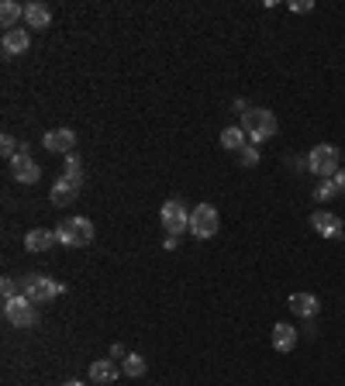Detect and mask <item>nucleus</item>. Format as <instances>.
Returning a JSON list of instances; mask_svg holds the SVG:
<instances>
[{"label":"nucleus","instance_id":"nucleus-1","mask_svg":"<svg viewBox=\"0 0 345 386\" xmlns=\"http://www.w3.org/2000/svg\"><path fill=\"white\" fill-rule=\"evenodd\" d=\"M242 131L249 135V145H262L266 138L276 135V118L266 107H252L249 114H242Z\"/></svg>","mask_w":345,"mask_h":386},{"label":"nucleus","instance_id":"nucleus-2","mask_svg":"<svg viewBox=\"0 0 345 386\" xmlns=\"http://www.w3.org/2000/svg\"><path fill=\"white\" fill-rule=\"evenodd\" d=\"M21 293H25L32 303H49V300H56L59 293H66V286L56 283V279H49L45 272H25V276H21Z\"/></svg>","mask_w":345,"mask_h":386},{"label":"nucleus","instance_id":"nucleus-3","mask_svg":"<svg viewBox=\"0 0 345 386\" xmlns=\"http://www.w3.org/2000/svg\"><path fill=\"white\" fill-rule=\"evenodd\" d=\"M342 156H338V149L335 145H314L311 152H307V166H311V173L314 176H321V180H331L342 166Z\"/></svg>","mask_w":345,"mask_h":386},{"label":"nucleus","instance_id":"nucleus-4","mask_svg":"<svg viewBox=\"0 0 345 386\" xmlns=\"http://www.w3.org/2000/svg\"><path fill=\"white\" fill-rule=\"evenodd\" d=\"M4 317L14 324V328H35L39 324V303H32L25 293L4 300Z\"/></svg>","mask_w":345,"mask_h":386},{"label":"nucleus","instance_id":"nucleus-5","mask_svg":"<svg viewBox=\"0 0 345 386\" xmlns=\"http://www.w3.org/2000/svg\"><path fill=\"white\" fill-rule=\"evenodd\" d=\"M221 228V217L214 211V204H197L190 211V235L194 238H214Z\"/></svg>","mask_w":345,"mask_h":386},{"label":"nucleus","instance_id":"nucleus-6","mask_svg":"<svg viewBox=\"0 0 345 386\" xmlns=\"http://www.w3.org/2000/svg\"><path fill=\"white\" fill-rule=\"evenodd\" d=\"M159 221H163V228H166L169 235H183V231H190V211H187V204L176 200V197L163 204Z\"/></svg>","mask_w":345,"mask_h":386},{"label":"nucleus","instance_id":"nucleus-7","mask_svg":"<svg viewBox=\"0 0 345 386\" xmlns=\"http://www.w3.org/2000/svg\"><path fill=\"white\" fill-rule=\"evenodd\" d=\"M11 176L21 183V186H35L39 180H42V166L32 159V156H25V152H18L14 159H11Z\"/></svg>","mask_w":345,"mask_h":386},{"label":"nucleus","instance_id":"nucleus-8","mask_svg":"<svg viewBox=\"0 0 345 386\" xmlns=\"http://www.w3.org/2000/svg\"><path fill=\"white\" fill-rule=\"evenodd\" d=\"M311 228H314L321 238H331V242H338V238L345 235L342 217H338V214H331V211H314V214H311Z\"/></svg>","mask_w":345,"mask_h":386},{"label":"nucleus","instance_id":"nucleus-9","mask_svg":"<svg viewBox=\"0 0 345 386\" xmlns=\"http://www.w3.org/2000/svg\"><path fill=\"white\" fill-rule=\"evenodd\" d=\"M42 145H45L49 152H56V156H73V149H76V131H70V128H52V131H45Z\"/></svg>","mask_w":345,"mask_h":386},{"label":"nucleus","instance_id":"nucleus-10","mask_svg":"<svg viewBox=\"0 0 345 386\" xmlns=\"http://www.w3.org/2000/svg\"><path fill=\"white\" fill-rule=\"evenodd\" d=\"M28 45H32V35H28V28H21V25L11 28V32H4V42H0L4 56H25Z\"/></svg>","mask_w":345,"mask_h":386},{"label":"nucleus","instance_id":"nucleus-11","mask_svg":"<svg viewBox=\"0 0 345 386\" xmlns=\"http://www.w3.org/2000/svg\"><path fill=\"white\" fill-rule=\"evenodd\" d=\"M290 310H293L297 317H304V321H314V317L321 314V300H317L314 293H293V297H290Z\"/></svg>","mask_w":345,"mask_h":386},{"label":"nucleus","instance_id":"nucleus-12","mask_svg":"<svg viewBox=\"0 0 345 386\" xmlns=\"http://www.w3.org/2000/svg\"><path fill=\"white\" fill-rule=\"evenodd\" d=\"M52 25V11L45 4H39V0H32V4H25V28H35V32H45Z\"/></svg>","mask_w":345,"mask_h":386},{"label":"nucleus","instance_id":"nucleus-13","mask_svg":"<svg viewBox=\"0 0 345 386\" xmlns=\"http://www.w3.org/2000/svg\"><path fill=\"white\" fill-rule=\"evenodd\" d=\"M52 245H59L56 228H35V231L25 235V248H28V252H49Z\"/></svg>","mask_w":345,"mask_h":386},{"label":"nucleus","instance_id":"nucleus-14","mask_svg":"<svg viewBox=\"0 0 345 386\" xmlns=\"http://www.w3.org/2000/svg\"><path fill=\"white\" fill-rule=\"evenodd\" d=\"M76 197H80V186H76V183H70L66 176H59V180L52 183V193H49V200H52L56 207H70Z\"/></svg>","mask_w":345,"mask_h":386},{"label":"nucleus","instance_id":"nucleus-15","mask_svg":"<svg viewBox=\"0 0 345 386\" xmlns=\"http://www.w3.org/2000/svg\"><path fill=\"white\" fill-rule=\"evenodd\" d=\"M118 376H125V372H121V365L114 358H97L90 365V383H114Z\"/></svg>","mask_w":345,"mask_h":386},{"label":"nucleus","instance_id":"nucleus-16","mask_svg":"<svg viewBox=\"0 0 345 386\" xmlns=\"http://www.w3.org/2000/svg\"><path fill=\"white\" fill-rule=\"evenodd\" d=\"M293 345H297V328L286 324V321H280V324L273 328V348H276V352H290Z\"/></svg>","mask_w":345,"mask_h":386},{"label":"nucleus","instance_id":"nucleus-17","mask_svg":"<svg viewBox=\"0 0 345 386\" xmlns=\"http://www.w3.org/2000/svg\"><path fill=\"white\" fill-rule=\"evenodd\" d=\"M21 18H25V8L18 4V0H4V4H0V25H4V32L18 28Z\"/></svg>","mask_w":345,"mask_h":386},{"label":"nucleus","instance_id":"nucleus-18","mask_svg":"<svg viewBox=\"0 0 345 386\" xmlns=\"http://www.w3.org/2000/svg\"><path fill=\"white\" fill-rule=\"evenodd\" d=\"M221 145H224L228 152H242V149L249 145V135L242 131V125H235V128H224V131H221Z\"/></svg>","mask_w":345,"mask_h":386},{"label":"nucleus","instance_id":"nucleus-19","mask_svg":"<svg viewBox=\"0 0 345 386\" xmlns=\"http://www.w3.org/2000/svg\"><path fill=\"white\" fill-rule=\"evenodd\" d=\"M121 372H125L128 379H142V376L149 372V362H145L138 352H128V358H121Z\"/></svg>","mask_w":345,"mask_h":386},{"label":"nucleus","instance_id":"nucleus-20","mask_svg":"<svg viewBox=\"0 0 345 386\" xmlns=\"http://www.w3.org/2000/svg\"><path fill=\"white\" fill-rule=\"evenodd\" d=\"M56 238H59V245H63V248H83V245H80V235H76V224H73V217H70V221H59V228H56Z\"/></svg>","mask_w":345,"mask_h":386},{"label":"nucleus","instance_id":"nucleus-21","mask_svg":"<svg viewBox=\"0 0 345 386\" xmlns=\"http://www.w3.org/2000/svg\"><path fill=\"white\" fill-rule=\"evenodd\" d=\"M335 197H338L335 180H321V183H317V190H314V200H317V204H328V200H335Z\"/></svg>","mask_w":345,"mask_h":386},{"label":"nucleus","instance_id":"nucleus-22","mask_svg":"<svg viewBox=\"0 0 345 386\" xmlns=\"http://www.w3.org/2000/svg\"><path fill=\"white\" fill-rule=\"evenodd\" d=\"M70 183H76V186H83V169H80V159L76 156H66V173H63Z\"/></svg>","mask_w":345,"mask_h":386},{"label":"nucleus","instance_id":"nucleus-23","mask_svg":"<svg viewBox=\"0 0 345 386\" xmlns=\"http://www.w3.org/2000/svg\"><path fill=\"white\" fill-rule=\"evenodd\" d=\"M73 224H76L80 245H90V242H94V221H90V217H73Z\"/></svg>","mask_w":345,"mask_h":386},{"label":"nucleus","instance_id":"nucleus-24","mask_svg":"<svg viewBox=\"0 0 345 386\" xmlns=\"http://www.w3.org/2000/svg\"><path fill=\"white\" fill-rule=\"evenodd\" d=\"M0 152H4V159L11 162V159L21 152V142H18L14 135H0Z\"/></svg>","mask_w":345,"mask_h":386},{"label":"nucleus","instance_id":"nucleus-25","mask_svg":"<svg viewBox=\"0 0 345 386\" xmlns=\"http://www.w3.org/2000/svg\"><path fill=\"white\" fill-rule=\"evenodd\" d=\"M238 166H242V169H252V166H259V149H255V145H245V149L238 152Z\"/></svg>","mask_w":345,"mask_h":386},{"label":"nucleus","instance_id":"nucleus-26","mask_svg":"<svg viewBox=\"0 0 345 386\" xmlns=\"http://www.w3.org/2000/svg\"><path fill=\"white\" fill-rule=\"evenodd\" d=\"M21 283L14 279V276H4V279H0V293H4V300H11V297H18L21 290H18Z\"/></svg>","mask_w":345,"mask_h":386},{"label":"nucleus","instance_id":"nucleus-27","mask_svg":"<svg viewBox=\"0 0 345 386\" xmlns=\"http://www.w3.org/2000/svg\"><path fill=\"white\" fill-rule=\"evenodd\" d=\"M290 11H293V14H311L314 4H311V0H290Z\"/></svg>","mask_w":345,"mask_h":386},{"label":"nucleus","instance_id":"nucleus-28","mask_svg":"<svg viewBox=\"0 0 345 386\" xmlns=\"http://www.w3.org/2000/svg\"><path fill=\"white\" fill-rule=\"evenodd\" d=\"M107 355L118 362V358H128V348H125V345H111V352H107Z\"/></svg>","mask_w":345,"mask_h":386},{"label":"nucleus","instance_id":"nucleus-29","mask_svg":"<svg viewBox=\"0 0 345 386\" xmlns=\"http://www.w3.org/2000/svg\"><path fill=\"white\" fill-rule=\"evenodd\" d=\"M163 248H166V252H176V248H180V235H169Z\"/></svg>","mask_w":345,"mask_h":386},{"label":"nucleus","instance_id":"nucleus-30","mask_svg":"<svg viewBox=\"0 0 345 386\" xmlns=\"http://www.w3.org/2000/svg\"><path fill=\"white\" fill-rule=\"evenodd\" d=\"M331 180H335V186H338V193H345V169H338V173H335Z\"/></svg>","mask_w":345,"mask_h":386},{"label":"nucleus","instance_id":"nucleus-31","mask_svg":"<svg viewBox=\"0 0 345 386\" xmlns=\"http://www.w3.org/2000/svg\"><path fill=\"white\" fill-rule=\"evenodd\" d=\"M63 386H87V383H80V379H66Z\"/></svg>","mask_w":345,"mask_h":386}]
</instances>
